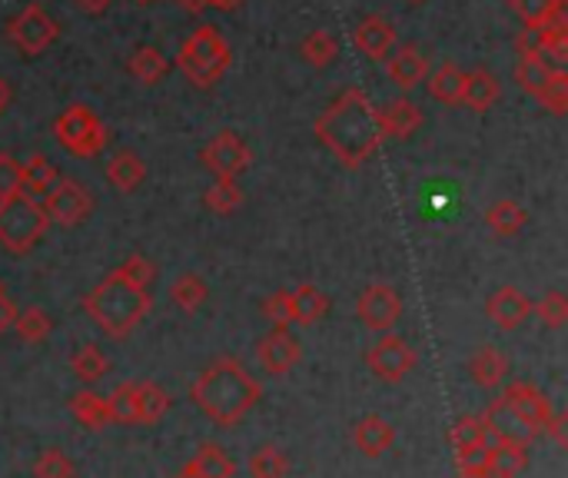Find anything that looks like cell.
<instances>
[{
    "instance_id": "obj_1",
    "label": "cell",
    "mask_w": 568,
    "mask_h": 478,
    "mask_svg": "<svg viewBox=\"0 0 568 478\" xmlns=\"http://www.w3.org/2000/svg\"><path fill=\"white\" fill-rule=\"evenodd\" d=\"M316 136L319 143L349 169L362 166L379 146H382V129L375 119V103L369 100L365 90L349 86L342 90L316 119Z\"/></svg>"
},
{
    "instance_id": "obj_2",
    "label": "cell",
    "mask_w": 568,
    "mask_h": 478,
    "mask_svg": "<svg viewBox=\"0 0 568 478\" xmlns=\"http://www.w3.org/2000/svg\"><path fill=\"white\" fill-rule=\"evenodd\" d=\"M189 398L213 425L233 428L262 398V385L256 375L246 372L239 358L219 355L189 382Z\"/></svg>"
},
{
    "instance_id": "obj_3",
    "label": "cell",
    "mask_w": 568,
    "mask_h": 478,
    "mask_svg": "<svg viewBox=\"0 0 568 478\" xmlns=\"http://www.w3.org/2000/svg\"><path fill=\"white\" fill-rule=\"evenodd\" d=\"M153 309V292L149 285H140L126 279L120 269L103 276L86 295H83V312L100 325L103 335L110 339H126L143 315Z\"/></svg>"
},
{
    "instance_id": "obj_4",
    "label": "cell",
    "mask_w": 568,
    "mask_h": 478,
    "mask_svg": "<svg viewBox=\"0 0 568 478\" xmlns=\"http://www.w3.org/2000/svg\"><path fill=\"white\" fill-rule=\"evenodd\" d=\"M229 60H233L229 43H226V37H223L213 23L196 27V30L183 40V46H179V53H176L179 73H183L193 86H203V90L213 86L216 80H223V73L229 70Z\"/></svg>"
},
{
    "instance_id": "obj_5",
    "label": "cell",
    "mask_w": 568,
    "mask_h": 478,
    "mask_svg": "<svg viewBox=\"0 0 568 478\" xmlns=\"http://www.w3.org/2000/svg\"><path fill=\"white\" fill-rule=\"evenodd\" d=\"M50 219L43 212L40 202L27 199V196H10L0 199V246L10 256H27L47 232Z\"/></svg>"
},
{
    "instance_id": "obj_6",
    "label": "cell",
    "mask_w": 568,
    "mask_h": 478,
    "mask_svg": "<svg viewBox=\"0 0 568 478\" xmlns=\"http://www.w3.org/2000/svg\"><path fill=\"white\" fill-rule=\"evenodd\" d=\"M53 136H56V143L66 153H73L80 159H90V156L103 153V146L110 143V133H106L103 119L90 106H83V103H73L70 110H63L56 116Z\"/></svg>"
},
{
    "instance_id": "obj_7",
    "label": "cell",
    "mask_w": 568,
    "mask_h": 478,
    "mask_svg": "<svg viewBox=\"0 0 568 478\" xmlns=\"http://www.w3.org/2000/svg\"><path fill=\"white\" fill-rule=\"evenodd\" d=\"M415 349L409 345L405 335L399 332H382L369 349H365V365L369 372L385 382V385H399L409 378V372L415 368Z\"/></svg>"
},
{
    "instance_id": "obj_8",
    "label": "cell",
    "mask_w": 568,
    "mask_h": 478,
    "mask_svg": "<svg viewBox=\"0 0 568 478\" xmlns=\"http://www.w3.org/2000/svg\"><path fill=\"white\" fill-rule=\"evenodd\" d=\"M40 206H43L50 222H56L63 229H73V226H80L93 212V196H90V189L80 179L63 176V179H56L50 186V193L40 199Z\"/></svg>"
},
{
    "instance_id": "obj_9",
    "label": "cell",
    "mask_w": 568,
    "mask_h": 478,
    "mask_svg": "<svg viewBox=\"0 0 568 478\" xmlns=\"http://www.w3.org/2000/svg\"><path fill=\"white\" fill-rule=\"evenodd\" d=\"M56 33H60L56 20H53L40 3H27V7L7 23V40H10L23 56L43 53V50L56 40Z\"/></svg>"
},
{
    "instance_id": "obj_10",
    "label": "cell",
    "mask_w": 568,
    "mask_h": 478,
    "mask_svg": "<svg viewBox=\"0 0 568 478\" xmlns=\"http://www.w3.org/2000/svg\"><path fill=\"white\" fill-rule=\"evenodd\" d=\"M482 428H485V438L488 441H498V445H518V448H531V441L541 435L535 425H528L502 395L492 398L482 415H478Z\"/></svg>"
},
{
    "instance_id": "obj_11",
    "label": "cell",
    "mask_w": 568,
    "mask_h": 478,
    "mask_svg": "<svg viewBox=\"0 0 568 478\" xmlns=\"http://www.w3.org/2000/svg\"><path fill=\"white\" fill-rule=\"evenodd\" d=\"M199 159H203V166H206L216 179H236L239 173L249 169L252 153H249V146L242 143L239 133L223 129V133H216V136L199 149Z\"/></svg>"
},
{
    "instance_id": "obj_12",
    "label": "cell",
    "mask_w": 568,
    "mask_h": 478,
    "mask_svg": "<svg viewBox=\"0 0 568 478\" xmlns=\"http://www.w3.org/2000/svg\"><path fill=\"white\" fill-rule=\"evenodd\" d=\"M355 315L362 319L365 329L372 332H392L399 315H402V299L392 285L385 282H375V285H365L355 299Z\"/></svg>"
},
{
    "instance_id": "obj_13",
    "label": "cell",
    "mask_w": 568,
    "mask_h": 478,
    "mask_svg": "<svg viewBox=\"0 0 568 478\" xmlns=\"http://www.w3.org/2000/svg\"><path fill=\"white\" fill-rule=\"evenodd\" d=\"M256 358L269 375H286L302 358V345L289 329H269L256 342Z\"/></svg>"
},
{
    "instance_id": "obj_14",
    "label": "cell",
    "mask_w": 568,
    "mask_h": 478,
    "mask_svg": "<svg viewBox=\"0 0 568 478\" xmlns=\"http://www.w3.org/2000/svg\"><path fill=\"white\" fill-rule=\"evenodd\" d=\"M502 398H505L528 425H535L538 432H541V425L548 422V415L555 412L551 398H548L538 385H531V382H505Z\"/></svg>"
},
{
    "instance_id": "obj_15",
    "label": "cell",
    "mask_w": 568,
    "mask_h": 478,
    "mask_svg": "<svg viewBox=\"0 0 568 478\" xmlns=\"http://www.w3.org/2000/svg\"><path fill=\"white\" fill-rule=\"evenodd\" d=\"M485 315H488L498 329L512 332V329H518V325L531 315V299H528L521 289H515V285H502V289H495V292L488 295Z\"/></svg>"
},
{
    "instance_id": "obj_16",
    "label": "cell",
    "mask_w": 568,
    "mask_h": 478,
    "mask_svg": "<svg viewBox=\"0 0 568 478\" xmlns=\"http://www.w3.org/2000/svg\"><path fill=\"white\" fill-rule=\"evenodd\" d=\"M352 43L369 60H385L395 50V27L385 17H362L352 30Z\"/></svg>"
},
{
    "instance_id": "obj_17",
    "label": "cell",
    "mask_w": 568,
    "mask_h": 478,
    "mask_svg": "<svg viewBox=\"0 0 568 478\" xmlns=\"http://www.w3.org/2000/svg\"><path fill=\"white\" fill-rule=\"evenodd\" d=\"M352 445L365 455V458H379L385 455L392 445H395V425L375 412L362 415L355 425H352Z\"/></svg>"
},
{
    "instance_id": "obj_18",
    "label": "cell",
    "mask_w": 568,
    "mask_h": 478,
    "mask_svg": "<svg viewBox=\"0 0 568 478\" xmlns=\"http://www.w3.org/2000/svg\"><path fill=\"white\" fill-rule=\"evenodd\" d=\"M375 119H379L382 136L409 139V136H415L419 126H422V110H419L409 96H399V100H389L382 110H375Z\"/></svg>"
},
{
    "instance_id": "obj_19",
    "label": "cell",
    "mask_w": 568,
    "mask_h": 478,
    "mask_svg": "<svg viewBox=\"0 0 568 478\" xmlns=\"http://www.w3.org/2000/svg\"><path fill=\"white\" fill-rule=\"evenodd\" d=\"M385 73L399 90H412L428 76V60L415 46H399L385 56Z\"/></svg>"
},
{
    "instance_id": "obj_20",
    "label": "cell",
    "mask_w": 568,
    "mask_h": 478,
    "mask_svg": "<svg viewBox=\"0 0 568 478\" xmlns=\"http://www.w3.org/2000/svg\"><path fill=\"white\" fill-rule=\"evenodd\" d=\"M468 375L482 388H498L508 378V358H505V352H498L495 345H482L468 358Z\"/></svg>"
},
{
    "instance_id": "obj_21",
    "label": "cell",
    "mask_w": 568,
    "mask_h": 478,
    "mask_svg": "<svg viewBox=\"0 0 568 478\" xmlns=\"http://www.w3.org/2000/svg\"><path fill=\"white\" fill-rule=\"evenodd\" d=\"M502 96V83H498V76L492 73V70H468L465 73V86H462V103L468 106V110H475V113H482V110H488L495 100Z\"/></svg>"
},
{
    "instance_id": "obj_22",
    "label": "cell",
    "mask_w": 568,
    "mask_h": 478,
    "mask_svg": "<svg viewBox=\"0 0 568 478\" xmlns=\"http://www.w3.org/2000/svg\"><path fill=\"white\" fill-rule=\"evenodd\" d=\"M146 179V166L136 149H116L113 159L106 163V183L116 186L120 193H133Z\"/></svg>"
},
{
    "instance_id": "obj_23",
    "label": "cell",
    "mask_w": 568,
    "mask_h": 478,
    "mask_svg": "<svg viewBox=\"0 0 568 478\" xmlns=\"http://www.w3.org/2000/svg\"><path fill=\"white\" fill-rule=\"evenodd\" d=\"M60 176H56V169H53V163L47 159V156H30L27 163H20V196H27V199H33V202H40L47 193H50V186L56 183Z\"/></svg>"
},
{
    "instance_id": "obj_24",
    "label": "cell",
    "mask_w": 568,
    "mask_h": 478,
    "mask_svg": "<svg viewBox=\"0 0 568 478\" xmlns=\"http://www.w3.org/2000/svg\"><path fill=\"white\" fill-rule=\"evenodd\" d=\"M70 415H73L83 428H90V432H103V428L113 425V422H110L106 398L96 395L93 388H80V392L70 395Z\"/></svg>"
},
{
    "instance_id": "obj_25",
    "label": "cell",
    "mask_w": 568,
    "mask_h": 478,
    "mask_svg": "<svg viewBox=\"0 0 568 478\" xmlns=\"http://www.w3.org/2000/svg\"><path fill=\"white\" fill-rule=\"evenodd\" d=\"M133 395H136V425H156L169 412V392L149 378L133 382Z\"/></svg>"
},
{
    "instance_id": "obj_26",
    "label": "cell",
    "mask_w": 568,
    "mask_h": 478,
    "mask_svg": "<svg viewBox=\"0 0 568 478\" xmlns=\"http://www.w3.org/2000/svg\"><path fill=\"white\" fill-rule=\"evenodd\" d=\"M189 465L199 478H236V461L219 441H203Z\"/></svg>"
},
{
    "instance_id": "obj_27",
    "label": "cell",
    "mask_w": 568,
    "mask_h": 478,
    "mask_svg": "<svg viewBox=\"0 0 568 478\" xmlns=\"http://www.w3.org/2000/svg\"><path fill=\"white\" fill-rule=\"evenodd\" d=\"M488 458H485V471L492 478H518L525 468H528V448H518V445H498V441H488Z\"/></svg>"
},
{
    "instance_id": "obj_28",
    "label": "cell",
    "mask_w": 568,
    "mask_h": 478,
    "mask_svg": "<svg viewBox=\"0 0 568 478\" xmlns=\"http://www.w3.org/2000/svg\"><path fill=\"white\" fill-rule=\"evenodd\" d=\"M428 96L445 103V106H458L462 103V86H465V70L455 63H442L435 73L425 76Z\"/></svg>"
},
{
    "instance_id": "obj_29",
    "label": "cell",
    "mask_w": 568,
    "mask_h": 478,
    "mask_svg": "<svg viewBox=\"0 0 568 478\" xmlns=\"http://www.w3.org/2000/svg\"><path fill=\"white\" fill-rule=\"evenodd\" d=\"M289 299H292V325H312L329 312L326 292H319L312 282H302L299 289H292Z\"/></svg>"
},
{
    "instance_id": "obj_30",
    "label": "cell",
    "mask_w": 568,
    "mask_h": 478,
    "mask_svg": "<svg viewBox=\"0 0 568 478\" xmlns=\"http://www.w3.org/2000/svg\"><path fill=\"white\" fill-rule=\"evenodd\" d=\"M528 222V212L525 206H518L515 199H495L488 209H485V226L495 232V236H515L521 232Z\"/></svg>"
},
{
    "instance_id": "obj_31",
    "label": "cell",
    "mask_w": 568,
    "mask_h": 478,
    "mask_svg": "<svg viewBox=\"0 0 568 478\" xmlns=\"http://www.w3.org/2000/svg\"><path fill=\"white\" fill-rule=\"evenodd\" d=\"M13 332H17V339L40 345V342H47V339H50V332H53V315H50L47 309H40V305L17 309Z\"/></svg>"
},
{
    "instance_id": "obj_32",
    "label": "cell",
    "mask_w": 568,
    "mask_h": 478,
    "mask_svg": "<svg viewBox=\"0 0 568 478\" xmlns=\"http://www.w3.org/2000/svg\"><path fill=\"white\" fill-rule=\"evenodd\" d=\"M70 368H73V375L83 382V385H93L96 378H103L106 375V368H110V358H106V352L100 349V345H80L73 355H70Z\"/></svg>"
},
{
    "instance_id": "obj_33",
    "label": "cell",
    "mask_w": 568,
    "mask_h": 478,
    "mask_svg": "<svg viewBox=\"0 0 568 478\" xmlns=\"http://www.w3.org/2000/svg\"><path fill=\"white\" fill-rule=\"evenodd\" d=\"M169 299H173L183 312H196V309L209 299V285H206L203 276L183 272V276L169 285Z\"/></svg>"
},
{
    "instance_id": "obj_34",
    "label": "cell",
    "mask_w": 568,
    "mask_h": 478,
    "mask_svg": "<svg viewBox=\"0 0 568 478\" xmlns=\"http://www.w3.org/2000/svg\"><path fill=\"white\" fill-rule=\"evenodd\" d=\"M203 206L216 216H233L242 206V189L236 179H216L206 193H203Z\"/></svg>"
},
{
    "instance_id": "obj_35",
    "label": "cell",
    "mask_w": 568,
    "mask_h": 478,
    "mask_svg": "<svg viewBox=\"0 0 568 478\" xmlns=\"http://www.w3.org/2000/svg\"><path fill=\"white\" fill-rule=\"evenodd\" d=\"M166 56L156 50V46H140V50H133V56H130V63H126V70H130V76L133 80H140V83H159V76L166 73Z\"/></svg>"
},
{
    "instance_id": "obj_36",
    "label": "cell",
    "mask_w": 568,
    "mask_h": 478,
    "mask_svg": "<svg viewBox=\"0 0 568 478\" xmlns=\"http://www.w3.org/2000/svg\"><path fill=\"white\" fill-rule=\"evenodd\" d=\"M249 475L252 478H286L289 475V455L276 445H262L249 458Z\"/></svg>"
},
{
    "instance_id": "obj_37",
    "label": "cell",
    "mask_w": 568,
    "mask_h": 478,
    "mask_svg": "<svg viewBox=\"0 0 568 478\" xmlns=\"http://www.w3.org/2000/svg\"><path fill=\"white\" fill-rule=\"evenodd\" d=\"M302 60L306 63H312V66H329L332 60H335V53H339V40L329 33V30H312V33H306V40H302Z\"/></svg>"
},
{
    "instance_id": "obj_38",
    "label": "cell",
    "mask_w": 568,
    "mask_h": 478,
    "mask_svg": "<svg viewBox=\"0 0 568 478\" xmlns=\"http://www.w3.org/2000/svg\"><path fill=\"white\" fill-rule=\"evenodd\" d=\"M535 100L555 113V116H565L568 113V73L565 70H551V76L545 80V86L535 93Z\"/></svg>"
},
{
    "instance_id": "obj_39",
    "label": "cell",
    "mask_w": 568,
    "mask_h": 478,
    "mask_svg": "<svg viewBox=\"0 0 568 478\" xmlns=\"http://www.w3.org/2000/svg\"><path fill=\"white\" fill-rule=\"evenodd\" d=\"M106 408H110V422H113V425H136V395H133V382H120V385L106 395Z\"/></svg>"
},
{
    "instance_id": "obj_40",
    "label": "cell",
    "mask_w": 568,
    "mask_h": 478,
    "mask_svg": "<svg viewBox=\"0 0 568 478\" xmlns=\"http://www.w3.org/2000/svg\"><path fill=\"white\" fill-rule=\"evenodd\" d=\"M448 441H452V448L458 451V448L485 445L488 438H485V428H482L478 415H458V418L452 422V428H448Z\"/></svg>"
},
{
    "instance_id": "obj_41",
    "label": "cell",
    "mask_w": 568,
    "mask_h": 478,
    "mask_svg": "<svg viewBox=\"0 0 568 478\" xmlns=\"http://www.w3.org/2000/svg\"><path fill=\"white\" fill-rule=\"evenodd\" d=\"M548 76H551V66H548L545 56H528V60H518V66H515L518 86H521L525 93H531V96L545 86Z\"/></svg>"
},
{
    "instance_id": "obj_42",
    "label": "cell",
    "mask_w": 568,
    "mask_h": 478,
    "mask_svg": "<svg viewBox=\"0 0 568 478\" xmlns=\"http://www.w3.org/2000/svg\"><path fill=\"white\" fill-rule=\"evenodd\" d=\"M73 475H76V468H73L70 455L60 448H47L33 461V478H73Z\"/></svg>"
},
{
    "instance_id": "obj_43",
    "label": "cell",
    "mask_w": 568,
    "mask_h": 478,
    "mask_svg": "<svg viewBox=\"0 0 568 478\" xmlns=\"http://www.w3.org/2000/svg\"><path fill=\"white\" fill-rule=\"evenodd\" d=\"M531 312L548 325V329H561L568 322V299L561 292H545L538 302H531Z\"/></svg>"
},
{
    "instance_id": "obj_44",
    "label": "cell",
    "mask_w": 568,
    "mask_h": 478,
    "mask_svg": "<svg viewBox=\"0 0 568 478\" xmlns=\"http://www.w3.org/2000/svg\"><path fill=\"white\" fill-rule=\"evenodd\" d=\"M262 319L272 325V329H289L292 325V299L289 292H272L262 299Z\"/></svg>"
},
{
    "instance_id": "obj_45",
    "label": "cell",
    "mask_w": 568,
    "mask_h": 478,
    "mask_svg": "<svg viewBox=\"0 0 568 478\" xmlns=\"http://www.w3.org/2000/svg\"><path fill=\"white\" fill-rule=\"evenodd\" d=\"M508 3H512V10L518 13V20L525 27H545L548 13L555 7V0H508Z\"/></svg>"
},
{
    "instance_id": "obj_46",
    "label": "cell",
    "mask_w": 568,
    "mask_h": 478,
    "mask_svg": "<svg viewBox=\"0 0 568 478\" xmlns=\"http://www.w3.org/2000/svg\"><path fill=\"white\" fill-rule=\"evenodd\" d=\"M126 279H133V282H140V285H153V279H156V266H153V259H146V256H140V252H133V256H126L120 266H116Z\"/></svg>"
},
{
    "instance_id": "obj_47",
    "label": "cell",
    "mask_w": 568,
    "mask_h": 478,
    "mask_svg": "<svg viewBox=\"0 0 568 478\" xmlns=\"http://www.w3.org/2000/svg\"><path fill=\"white\" fill-rule=\"evenodd\" d=\"M541 50H545V30H541V27H521V33L515 37V53H518V60L541 56Z\"/></svg>"
},
{
    "instance_id": "obj_48",
    "label": "cell",
    "mask_w": 568,
    "mask_h": 478,
    "mask_svg": "<svg viewBox=\"0 0 568 478\" xmlns=\"http://www.w3.org/2000/svg\"><path fill=\"white\" fill-rule=\"evenodd\" d=\"M17 193H20V159L0 153V199H10Z\"/></svg>"
},
{
    "instance_id": "obj_49",
    "label": "cell",
    "mask_w": 568,
    "mask_h": 478,
    "mask_svg": "<svg viewBox=\"0 0 568 478\" xmlns=\"http://www.w3.org/2000/svg\"><path fill=\"white\" fill-rule=\"evenodd\" d=\"M488 441L475 445V448H458L455 451V468L458 471H485V458H488Z\"/></svg>"
},
{
    "instance_id": "obj_50",
    "label": "cell",
    "mask_w": 568,
    "mask_h": 478,
    "mask_svg": "<svg viewBox=\"0 0 568 478\" xmlns=\"http://www.w3.org/2000/svg\"><path fill=\"white\" fill-rule=\"evenodd\" d=\"M541 432H545L558 448H568V412H551L548 422L541 425Z\"/></svg>"
},
{
    "instance_id": "obj_51",
    "label": "cell",
    "mask_w": 568,
    "mask_h": 478,
    "mask_svg": "<svg viewBox=\"0 0 568 478\" xmlns=\"http://www.w3.org/2000/svg\"><path fill=\"white\" fill-rule=\"evenodd\" d=\"M13 319H17V305H13V299L7 295L3 282H0V335L13 325Z\"/></svg>"
},
{
    "instance_id": "obj_52",
    "label": "cell",
    "mask_w": 568,
    "mask_h": 478,
    "mask_svg": "<svg viewBox=\"0 0 568 478\" xmlns=\"http://www.w3.org/2000/svg\"><path fill=\"white\" fill-rule=\"evenodd\" d=\"M110 3H113V0H76V7L86 10V13H103Z\"/></svg>"
},
{
    "instance_id": "obj_53",
    "label": "cell",
    "mask_w": 568,
    "mask_h": 478,
    "mask_svg": "<svg viewBox=\"0 0 568 478\" xmlns=\"http://www.w3.org/2000/svg\"><path fill=\"white\" fill-rule=\"evenodd\" d=\"M10 106V86H7V80L0 76V113Z\"/></svg>"
},
{
    "instance_id": "obj_54",
    "label": "cell",
    "mask_w": 568,
    "mask_h": 478,
    "mask_svg": "<svg viewBox=\"0 0 568 478\" xmlns=\"http://www.w3.org/2000/svg\"><path fill=\"white\" fill-rule=\"evenodd\" d=\"M206 7H216V10H233V7H239V0H206Z\"/></svg>"
},
{
    "instance_id": "obj_55",
    "label": "cell",
    "mask_w": 568,
    "mask_h": 478,
    "mask_svg": "<svg viewBox=\"0 0 568 478\" xmlns=\"http://www.w3.org/2000/svg\"><path fill=\"white\" fill-rule=\"evenodd\" d=\"M186 10H193V13H199V10H206V0H179Z\"/></svg>"
},
{
    "instance_id": "obj_56",
    "label": "cell",
    "mask_w": 568,
    "mask_h": 478,
    "mask_svg": "<svg viewBox=\"0 0 568 478\" xmlns=\"http://www.w3.org/2000/svg\"><path fill=\"white\" fill-rule=\"evenodd\" d=\"M173 478H199V475H196V471H193V465L186 461V465H183V468H179V471H176Z\"/></svg>"
},
{
    "instance_id": "obj_57",
    "label": "cell",
    "mask_w": 568,
    "mask_h": 478,
    "mask_svg": "<svg viewBox=\"0 0 568 478\" xmlns=\"http://www.w3.org/2000/svg\"><path fill=\"white\" fill-rule=\"evenodd\" d=\"M455 478H492L488 471H458Z\"/></svg>"
},
{
    "instance_id": "obj_58",
    "label": "cell",
    "mask_w": 568,
    "mask_h": 478,
    "mask_svg": "<svg viewBox=\"0 0 568 478\" xmlns=\"http://www.w3.org/2000/svg\"><path fill=\"white\" fill-rule=\"evenodd\" d=\"M140 3H149V0H140Z\"/></svg>"
},
{
    "instance_id": "obj_59",
    "label": "cell",
    "mask_w": 568,
    "mask_h": 478,
    "mask_svg": "<svg viewBox=\"0 0 568 478\" xmlns=\"http://www.w3.org/2000/svg\"><path fill=\"white\" fill-rule=\"evenodd\" d=\"M415 3H419V0H415Z\"/></svg>"
}]
</instances>
